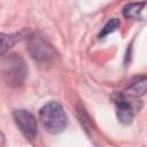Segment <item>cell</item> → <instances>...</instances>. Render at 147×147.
Returning a JSON list of instances; mask_svg holds the SVG:
<instances>
[{"instance_id":"7a4b0ae2","label":"cell","mask_w":147,"mask_h":147,"mask_svg":"<svg viewBox=\"0 0 147 147\" xmlns=\"http://www.w3.org/2000/svg\"><path fill=\"white\" fill-rule=\"evenodd\" d=\"M1 76L7 85L20 87L26 77V65L24 60L17 54L8 55L1 64Z\"/></svg>"},{"instance_id":"6da1fadb","label":"cell","mask_w":147,"mask_h":147,"mask_svg":"<svg viewBox=\"0 0 147 147\" xmlns=\"http://www.w3.org/2000/svg\"><path fill=\"white\" fill-rule=\"evenodd\" d=\"M39 119L44 129L53 134L62 132L68 122L63 107L56 101H49L41 107L39 111Z\"/></svg>"},{"instance_id":"8992f818","label":"cell","mask_w":147,"mask_h":147,"mask_svg":"<svg viewBox=\"0 0 147 147\" xmlns=\"http://www.w3.org/2000/svg\"><path fill=\"white\" fill-rule=\"evenodd\" d=\"M144 7H145V1L129 3L123 8V16L130 20H138L140 18V14Z\"/></svg>"},{"instance_id":"9c48e42d","label":"cell","mask_w":147,"mask_h":147,"mask_svg":"<svg viewBox=\"0 0 147 147\" xmlns=\"http://www.w3.org/2000/svg\"><path fill=\"white\" fill-rule=\"evenodd\" d=\"M119 25H121V22H119V20H118V18H113V20L108 21V22H107V24L102 28V31L100 32L99 38H100V39H102V38H105L106 36H108L109 33H111V32L116 31V30L119 28Z\"/></svg>"},{"instance_id":"277c9868","label":"cell","mask_w":147,"mask_h":147,"mask_svg":"<svg viewBox=\"0 0 147 147\" xmlns=\"http://www.w3.org/2000/svg\"><path fill=\"white\" fill-rule=\"evenodd\" d=\"M115 105H116V113L118 121L125 125L130 124L134 117V111L131 103L124 98L123 94H121L118 95L117 99H115Z\"/></svg>"},{"instance_id":"3957f363","label":"cell","mask_w":147,"mask_h":147,"mask_svg":"<svg viewBox=\"0 0 147 147\" xmlns=\"http://www.w3.org/2000/svg\"><path fill=\"white\" fill-rule=\"evenodd\" d=\"M13 117L17 127L26 139L33 140L37 137L38 124H37L36 117L30 111L25 109H16L13 113Z\"/></svg>"},{"instance_id":"52a82bcc","label":"cell","mask_w":147,"mask_h":147,"mask_svg":"<svg viewBox=\"0 0 147 147\" xmlns=\"http://www.w3.org/2000/svg\"><path fill=\"white\" fill-rule=\"evenodd\" d=\"M146 91V78L141 77L137 82L132 83L125 91L124 95H131V96H140L144 95Z\"/></svg>"},{"instance_id":"5b68a950","label":"cell","mask_w":147,"mask_h":147,"mask_svg":"<svg viewBox=\"0 0 147 147\" xmlns=\"http://www.w3.org/2000/svg\"><path fill=\"white\" fill-rule=\"evenodd\" d=\"M31 55L38 61H47L54 56V52L49 45H47L41 39H34L30 44Z\"/></svg>"},{"instance_id":"ba28073f","label":"cell","mask_w":147,"mask_h":147,"mask_svg":"<svg viewBox=\"0 0 147 147\" xmlns=\"http://www.w3.org/2000/svg\"><path fill=\"white\" fill-rule=\"evenodd\" d=\"M18 40V34L0 33V56L5 55Z\"/></svg>"}]
</instances>
